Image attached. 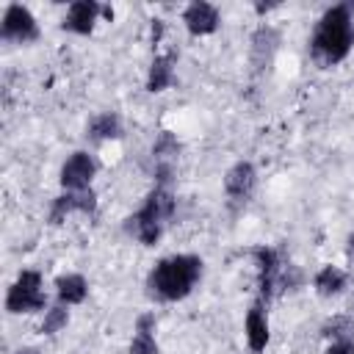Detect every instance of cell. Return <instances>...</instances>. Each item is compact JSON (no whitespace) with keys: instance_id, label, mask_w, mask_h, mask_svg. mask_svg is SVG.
Segmentation results:
<instances>
[{"instance_id":"obj_10","label":"cell","mask_w":354,"mask_h":354,"mask_svg":"<svg viewBox=\"0 0 354 354\" xmlns=\"http://www.w3.org/2000/svg\"><path fill=\"white\" fill-rule=\"evenodd\" d=\"M254 260H257V271H260V299L263 301H268V296L274 293V288H277V277H279V268H282V263H279V254H277V249H271V246H257L254 252Z\"/></svg>"},{"instance_id":"obj_23","label":"cell","mask_w":354,"mask_h":354,"mask_svg":"<svg viewBox=\"0 0 354 354\" xmlns=\"http://www.w3.org/2000/svg\"><path fill=\"white\" fill-rule=\"evenodd\" d=\"M324 354H354V340H337Z\"/></svg>"},{"instance_id":"obj_6","label":"cell","mask_w":354,"mask_h":354,"mask_svg":"<svg viewBox=\"0 0 354 354\" xmlns=\"http://www.w3.org/2000/svg\"><path fill=\"white\" fill-rule=\"evenodd\" d=\"M97 174V163L88 152H72L61 166V185L66 191H86Z\"/></svg>"},{"instance_id":"obj_5","label":"cell","mask_w":354,"mask_h":354,"mask_svg":"<svg viewBox=\"0 0 354 354\" xmlns=\"http://www.w3.org/2000/svg\"><path fill=\"white\" fill-rule=\"evenodd\" d=\"M0 33L6 41H36L39 39V25H36V17L19 6V3H11L3 14V25H0Z\"/></svg>"},{"instance_id":"obj_16","label":"cell","mask_w":354,"mask_h":354,"mask_svg":"<svg viewBox=\"0 0 354 354\" xmlns=\"http://www.w3.org/2000/svg\"><path fill=\"white\" fill-rule=\"evenodd\" d=\"M55 293L64 304H80L88 293V282L80 274H64L55 279Z\"/></svg>"},{"instance_id":"obj_13","label":"cell","mask_w":354,"mask_h":354,"mask_svg":"<svg viewBox=\"0 0 354 354\" xmlns=\"http://www.w3.org/2000/svg\"><path fill=\"white\" fill-rule=\"evenodd\" d=\"M277 44H279V33L271 25L257 28L254 36H252V66L263 69L271 61V55L277 53Z\"/></svg>"},{"instance_id":"obj_20","label":"cell","mask_w":354,"mask_h":354,"mask_svg":"<svg viewBox=\"0 0 354 354\" xmlns=\"http://www.w3.org/2000/svg\"><path fill=\"white\" fill-rule=\"evenodd\" d=\"M324 335H326V337H335V343H337V340H351V337H354V321L337 315V318H332V321L324 324Z\"/></svg>"},{"instance_id":"obj_7","label":"cell","mask_w":354,"mask_h":354,"mask_svg":"<svg viewBox=\"0 0 354 354\" xmlns=\"http://www.w3.org/2000/svg\"><path fill=\"white\" fill-rule=\"evenodd\" d=\"M94 207H97V196H94L91 188H86V191H66V194H61L58 199H53L50 221H53V224H61L64 216H69V213H75V210H80V213H94Z\"/></svg>"},{"instance_id":"obj_8","label":"cell","mask_w":354,"mask_h":354,"mask_svg":"<svg viewBox=\"0 0 354 354\" xmlns=\"http://www.w3.org/2000/svg\"><path fill=\"white\" fill-rule=\"evenodd\" d=\"M100 14H102V6H97L94 0H77V3L69 6L61 28L69 30V33L86 36V33H91V28H94V22H97Z\"/></svg>"},{"instance_id":"obj_14","label":"cell","mask_w":354,"mask_h":354,"mask_svg":"<svg viewBox=\"0 0 354 354\" xmlns=\"http://www.w3.org/2000/svg\"><path fill=\"white\" fill-rule=\"evenodd\" d=\"M155 315L144 313L136 321V337L130 343V354H158V343H155Z\"/></svg>"},{"instance_id":"obj_17","label":"cell","mask_w":354,"mask_h":354,"mask_svg":"<svg viewBox=\"0 0 354 354\" xmlns=\"http://www.w3.org/2000/svg\"><path fill=\"white\" fill-rule=\"evenodd\" d=\"M119 136H122V119L113 111L97 113L88 124V138H94V141H108V138H119Z\"/></svg>"},{"instance_id":"obj_12","label":"cell","mask_w":354,"mask_h":354,"mask_svg":"<svg viewBox=\"0 0 354 354\" xmlns=\"http://www.w3.org/2000/svg\"><path fill=\"white\" fill-rule=\"evenodd\" d=\"M246 343L254 354H260L268 343V318L263 310V299L252 304V310L246 313Z\"/></svg>"},{"instance_id":"obj_27","label":"cell","mask_w":354,"mask_h":354,"mask_svg":"<svg viewBox=\"0 0 354 354\" xmlns=\"http://www.w3.org/2000/svg\"><path fill=\"white\" fill-rule=\"evenodd\" d=\"M17 354H39V348H30V346H28V348H19Z\"/></svg>"},{"instance_id":"obj_19","label":"cell","mask_w":354,"mask_h":354,"mask_svg":"<svg viewBox=\"0 0 354 354\" xmlns=\"http://www.w3.org/2000/svg\"><path fill=\"white\" fill-rule=\"evenodd\" d=\"M177 152H180V141L174 138V133L160 130L158 138H155V144H152V158H155V160H169V158H174Z\"/></svg>"},{"instance_id":"obj_11","label":"cell","mask_w":354,"mask_h":354,"mask_svg":"<svg viewBox=\"0 0 354 354\" xmlns=\"http://www.w3.org/2000/svg\"><path fill=\"white\" fill-rule=\"evenodd\" d=\"M254 183H257V171H254V166H252L249 160L235 163V166L224 174V191H227L232 199H238V202H243V199L252 196Z\"/></svg>"},{"instance_id":"obj_3","label":"cell","mask_w":354,"mask_h":354,"mask_svg":"<svg viewBox=\"0 0 354 354\" xmlns=\"http://www.w3.org/2000/svg\"><path fill=\"white\" fill-rule=\"evenodd\" d=\"M171 216H174V196L166 188H155L147 196V202L141 205V210L127 218L124 230L133 238H138L144 246H155L158 238H160V232H163V224Z\"/></svg>"},{"instance_id":"obj_4","label":"cell","mask_w":354,"mask_h":354,"mask_svg":"<svg viewBox=\"0 0 354 354\" xmlns=\"http://www.w3.org/2000/svg\"><path fill=\"white\" fill-rule=\"evenodd\" d=\"M44 304H47V296L41 290V274L39 271H22L6 293V310L8 313H36V310H44Z\"/></svg>"},{"instance_id":"obj_2","label":"cell","mask_w":354,"mask_h":354,"mask_svg":"<svg viewBox=\"0 0 354 354\" xmlns=\"http://www.w3.org/2000/svg\"><path fill=\"white\" fill-rule=\"evenodd\" d=\"M202 277V260L196 254H171L152 266L147 277V293L158 301L185 299Z\"/></svg>"},{"instance_id":"obj_26","label":"cell","mask_w":354,"mask_h":354,"mask_svg":"<svg viewBox=\"0 0 354 354\" xmlns=\"http://www.w3.org/2000/svg\"><path fill=\"white\" fill-rule=\"evenodd\" d=\"M348 257H351V260H354V235H351V238H348Z\"/></svg>"},{"instance_id":"obj_18","label":"cell","mask_w":354,"mask_h":354,"mask_svg":"<svg viewBox=\"0 0 354 354\" xmlns=\"http://www.w3.org/2000/svg\"><path fill=\"white\" fill-rule=\"evenodd\" d=\"M313 285H315V290H318L321 296H337V293L346 288V271H340L337 266H324V268L315 274Z\"/></svg>"},{"instance_id":"obj_15","label":"cell","mask_w":354,"mask_h":354,"mask_svg":"<svg viewBox=\"0 0 354 354\" xmlns=\"http://www.w3.org/2000/svg\"><path fill=\"white\" fill-rule=\"evenodd\" d=\"M174 80V53L169 55H160L152 61L149 66V75H147V91H163L169 83Z\"/></svg>"},{"instance_id":"obj_22","label":"cell","mask_w":354,"mask_h":354,"mask_svg":"<svg viewBox=\"0 0 354 354\" xmlns=\"http://www.w3.org/2000/svg\"><path fill=\"white\" fill-rule=\"evenodd\" d=\"M301 271L296 268V266H285V268H279V277H277V285L282 288V290H296L299 285H301Z\"/></svg>"},{"instance_id":"obj_21","label":"cell","mask_w":354,"mask_h":354,"mask_svg":"<svg viewBox=\"0 0 354 354\" xmlns=\"http://www.w3.org/2000/svg\"><path fill=\"white\" fill-rule=\"evenodd\" d=\"M66 321H69V313H66V307H64V304L50 307V310L44 313L41 332H44V335H55L58 329H64V326H66Z\"/></svg>"},{"instance_id":"obj_1","label":"cell","mask_w":354,"mask_h":354,"mask_svg":"<svg viewBox=\"0 0 354 354\" xmlns=\"http://www.w3.org/2000/svg\"><path fill=\"white\" fill-rule=\"evenodd\" d=\"M354 3H337L326 8L313 30L310 39V55L321 66H335L340 64L351 47H354Z\"/></svg>"},{"instance_id":"obj_25","label":"cell","mask_w":354,"mask_h":354,"mask_svg":"<svg viewBox=\"0 0 354 354\" xmlns=\"http://www.w3.org/2000/svg\"><path fill=\"white\" fill-rule=\"evenodd\" d=\"M277 6H279V3H257V6H254V11H257V14H266V11L277 8Z\"/></svg>"},{"instance_id":"obj_24","label":"cell","mask_w":354,"mask_h":354,"mask_svg":"<svg viewBox=\"0 0 354 354\" xmlns=\"http://www.w3.org/2000/svg\"><path fill=\"white\" fill-rule=\"evenodd\" d=\"M160 36H163V22H160V19H152V41L158 44Z\"/></svg>"},{"instance_id":"obj_9","label":"cell","mask_w":354,"mask_h":354,"mask_svg":"<svg viewBox=\"0 0 354 354\" xmlns=\"http://www.w3.org/2000/svg\"><path fill=\"white\" fill-rule=\"evenodd\" d=\"M183 22L194 36H207L218 28V8L213 3L196 0L183 11Z\"/></svg>"}]
</instances>
